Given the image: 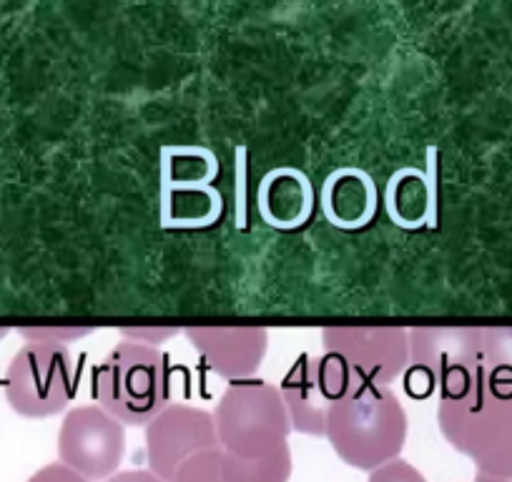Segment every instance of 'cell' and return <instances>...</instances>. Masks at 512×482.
<instances>
[{
	"instance_id": "1",
	"label": "cell",
	"mask_w": 512,
	"mask_h": 482,
	"mask_svg": "<svg viewBox=\"0 0 512 482\" xmlns=\"http://www.w3.org/2000/svg\"><path fill=\"white\" fill-rule=\"evenodd\" d=\"M327 440L357 470L397 460L407 442V412L392 387L362 385L329 410Z\"/></svg>"
},
{
	"instance_id": "2",
	"label": "cell",
	"mask_w": 512,
	"mask_h": 482,
	"mask_svg": "<svg viewBox=\"0 0 512 482\" xmlns=\"http://www.w3.org/2000/svg\"><path fill=\"white\" fill-rule=\"evenodd\" d=\"M437 425L480 475L512 480V387L485 377L467 395L440 400Z\"/></svg>"
},
{
	"instance_id": "3",
	"label": "cell",
	"mask_w": 512,
	"mask_h": 482,
	"mask_svg": "<svg viewBox=\"0 0 512 482\" xmlns=\"http://www.w3.org/2000/svg\"><path fill=\"white\" fill-rule=\"evenodd\" d=\"M91 392L123 427L149 425L171 405L169 357L159 347L123 339L93 370Z\"/></svg>"
},
{
	"instance_id": "4",
	"label": "cell",
	"mask_w": 512,
	"mask_h": 482,
	"mask_svg": "<svg viewBox=\"0 0 512 482\" xmlns=\"http://www.w3.org/2000/svg\"><path fill=\"white\" fill-rule=\"evenodd\" d=\"M219 447L234 457L256 460L289 445V420L282 392L262 380L231 382L214 412Z\"/></svg>"
},
{
	"instance_id": "5",
	"label": "cell",
	"mask_w": 512,
	"mask_h": 482,
	"mask_svg": "<svg viewBox=\"0 0 512 482\" xmlns=\"http://www.w3.org/2000/svg\"><path fill=\"white\" fill-rule=\"evenodd\" d=\"M76 365L61 344H26L6 372V400L13 412L43 420L66 410L76 397Z\"/></svg>"
},
{
	"instance_id": "6",
	"label": "cell",
	"mask_w": 512,
	"mask_h": 482,
	"mask_svg": "<svg viewBox=\"0 0 512 482\" xmlns=\"http://www.w3.org/2000/svg\"><path fill=\"white\" fill-rule=\"evenodd\" d=\"M362 387L344 357L334 352L302 354L282 380V400L287 405L292 430L302 435L327 437L329 410L339 400Z\"/></svg>"
},
{
	"instance_id": "7",
	"label": "cell",
	"mask_w": 512,
	"mask_h": 482,
	"mask_svg": "<svg viewBox=\"0 0 512 482\" xmlns=\"http://www.w3.org/2000/svg\"><path fill=\"white\" fill-rule=\"evenodd\" d=\"M407 337L410 365L435 380L440 400H457L487 377L480 327H415Z\"/></svg>"
},
{
	"instance_id": "8",
	"label": "cell",
	"mask_w": 512,
	"mask_h": 482,
	"mask_svg": "<svg viewBox=\"0 0 512 482\" xmlns=\"http://www.w3.org/2000/svg\"><path fill=\"white\" fill-rule=\"evenodd\" d=\"M126 455V430L98 405L76 407L61 422L58 457L86 480H108L116 475Z\"/></svg>"
},
{
	"instance_id": "9",
	"label": "cell",
	"mask_w": 512,
	"mask_h": 482,
	"mask_svg": "<svg viewBox=\"0 0 512 482\" xmlns=\"http://www.w3.org/2000/svg\"><path fill=\"white\" fill-rule=\"evenodd\" d=\"M322 344L344 357L362 385L390 387L410 367V337L402 327H327Z\"/></svg>"
},
{
	"instance_id": "10",
	"label": "cell",
	"mask_w": 512,
	"mask_h": 482,
	"mask_svg": "<svg viewBox=\"0 0 512 482\" xmlns=\"http://www.w3.org/2000/svg\"><path fill=\"white\" fill-rule=\"evenodd\" d=\"M214 415L199 407L171 402L156 420L146 425V460L149 470L164 482H174L176 472L204 450H216Z\"/></svg>"
},
{
	"instance_id": "11",
	"label": "cell",
	"mask_w": 512,
	"mask_h": 482,
	"mask_svg": "<svg viewBox=\"0 0 512 482\" xmlns=\"http://www.w3.org/2000/svg\"><path fill=\"white\" fill-rule=\"evenodd\" d=\"M184 334L206 367L229 382L251 380L269 347L264 327H189Z\"/></svg>"
},
{
	"instance_id": "12",
	"label": "cell",
	"mask_w": 512,
	"mask_h": 482,
	"mask_svg": "<svg viewBox=\"0 0 512 482\" xmlns=\"http://www.w3.org/2000/svg\"><path fill=\"white\" fill-rule=\"evenodd\" d=\"M256 209L264 224L279 231H294L309 224L317 209V194L304 171L279 166L269 171L256 191Z\"/></svg>"
},
{
	"instance_id": "13",
	"label": "cell",
	"mask_w": 512,
	"mask_h": 482,
	"mask_svg": "<svg viewBox=\"0 0 512 482\" xmlns=\"http://www.w3.org/2000/svg\"><path fill=\"white\" fill-rule=\"evenodd\" d=\"M319 201L329 224L344 231H357L377 216L379 191L367 171L347 166L327 176Z\"/></svg>"
},
{
	"instance_id": "14",
	"label": "cell",
	"mask_w": 512,
	"mask_h": 482,
	"mask_svg": "<svg viewBox=\"0 0 512 482\" xmlns=\"http://www.w3.org/2000/svg\"><path fill=\"white\" fill-rule=\"evenodd\" d=\"M384 206L392 224L402 229H422L435 211V189L425 171L402 169L387 184Z\"/></svg>"
},
{
	"instance_id": "15",
	"label": "cell",
	"mask_w": 512,
	"mask_h": 482,
	"mask_svg": "<svg viewBox=\"0 0 512 482\" xmlns=\"http://www.w3.org/2000/svg\"><path fill=\"white\" fill-rule=\"evenodd\" d=\"M224 201L214 186H166L161 224L166 229H206L219 221Z\"/></svg>"
},
{
	"instance_id": "16",
	"label": "cell",
	"mask_w": 512,
	"mask_h": 482,
	"mask_svg": "<svg viewBox=\"0 0 512 482\" xmlns=\"http://www.w3.org/2000/svg\"><path fill=\"white\" fill-rule=\"evenodd\" d=\"M292 477V450L289 445L256 460H244L224 452L221 480L224 482H289Z\"/></svg>"
},
{
	"instance_id": "17",
	"label": "cell",
	"mask_w": 512,
	"mask_h": 482,
	"mask_svg": "<svg viewBox=\"0 0 512 482\" xmlns=\"http://www.w3.org/2000/svg\"><path fill=\"white\" fill-rule=\"evenodd\" d=\"M219 161L211 151L179 146L164 151V186H211Z\"/></svg>"
},
{
	"instance_id": "18",
	"label": "cell",
	"mask_w": 512,
	"mask_h": 482,
	"mask_svg": "<svg viewBox=\"0 0 512 482\" xmlns=\"http://www.w3.org/2000/svg\"><path fill=\"white\" fill-rule=\"evenodd\" d=\"M482 365L487 380L512 387V327L482 329Z\"/></svg>"
},
{
	"instance_id": "19",
	"label": "cell",
	"mask_w": 512,
	"mask_h": 482,
	"mask_svg": "<svg viewBox=\"0 0 512 482\" xmlns=\"http://www.w3.org/2000/svg\"><path fill=\"white\" fill-rule=\"evenodd\" d=\"M221 457H224L221 447L199 452L179 467L174 482H224L221 480Z\"/></svg>"
},
{
	"instance_id": "20",
	"label": "cell",
	"mask_w": 512,
	"mask_h": 482,
	"mask_svg": "<svg viewBox=\"0 0 512 482\" xmlns=\"http://www.w3.org/2000/svg\"><path fill=\"white\" fill-rule=\"evenodd\" d=\"M21 337L28 339V344H61L66 347L68 342H76V339L91 334V327H21L18 329Z\"/></svg>"
},
{
	"instance_id": "21",
	"label": "cell",
	"mask_w": 512,
	"mask_h": 482,
	"mask_svg": "<svg viewBox=\"0 0 512 482\" xmlns=\"http://www.w3.org/2000/svg\"><path fill=\"white\" fill-rule=\"evenodd\" d=\"M367 482H427L425 475H422L417 467H412L410 462L405 460H392L387 465L377 467V470L369 472V480Z\"/></svg>"
},
{
	"instance_id": "22",
	"label": "cell",
	"mask_w": 512,
	"mask_h": 482,
	"mask_svg": "<svg viewBox=\"0 0 512 482\" xmlns=\"http://www.w3.org/2000/svg\"><path fill=\"white\" fill-rule=\"evenodd\" d=\"M181 329L179 327H123L121 334L128 342L149 344V347H159L161 342H169L171 337H176Z\"/></svg>"
},
{
	"instance_id": "23",
	"label": "cell",
	"mask_w": 512,
	"mask_h": 482,
	"mask_svg": "<svg viewBox=\"0 0 512 482\" xmlns=\"http://www.w3.org/2000/svg\"><path fill=\"white\" fill-rule=\"evenodd\" d=\"M405 390L407 395L415 397V400H425V397L435 395L437 392V385L435 380H432L430 375H427L425 370H420V367H407L405 370Z\"/></svg>"
},
{
	"instance_id": "24",
	"label": "cell",
	"mask_w": 512,
	"mask_h": 482,
	"mask_svg": "<svg viewBox=\"0 0 512 482\" xmlns=\"http://www.w3.org/2000/svg\"><path fill=\"white\" fill-rule=\"evenodd\" d=\"M28 482H91V480H86V477H81L78 472H73L71 467L61 465V462H53V465L41 467V470H38Z\"/></svg>"
},
{
	"instance_id": "25",
	"label": "cell",
	"mask_w": 512,
	"mask_h": 482,
	"mask_svg": "<svg viewBox=\"0 0 512 482\" xmlns=\"http://www.w3.org/2000/svg\"><path fill=\"white\" fill-rule=\"evenodd\" d=\"M106 482H164V480L156 477L151 470H128V472H116V475L108 477Z\"/></svg>"
},
{
	"instance_id": "26",
	"label": "cell",
	"mask_w": 512,
	"mask_h": 482,
	"mask_svg": "<svg viewBox=\"0 0 512 482\" xmlns=\"http://www.w3.org/2000/svg\"><path fill=\"white\" fill-rule=\"evenodd\" d=\"M475 482H512V480H497V477H487V475H480V472H477Z\"/></svg>"
},
{
	"instance_id": "27",
	"label": "cell",
	"mask_w": 512,
	"mask_h": 482,
	"mask_svg": "<svg viewBox=\"0 0 512 482\" xmlns=\"http://www.w3.org/2000/svg\"><path fill=\"white\" fill-rule=\"evenodd\" d=\"M6 334H8V329H6V327H0V339L6 337Z\"/></svg>"
}]
</instances>
